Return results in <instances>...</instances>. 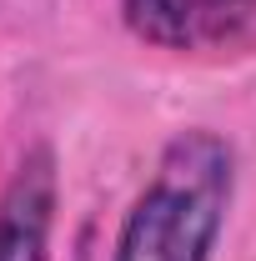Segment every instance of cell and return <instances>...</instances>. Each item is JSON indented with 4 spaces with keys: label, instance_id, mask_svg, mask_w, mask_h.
Masks as SVG:
<instances>
[{
    "label": "cell",
    "instance_id": "obj_1",
    "mask_svg": "<svg viewBox=\"0 0 256 261\" xmlns=\"http://www.w3.org/2000/svg\"><path fill=\"white\" fill-rule=\"evenodd\" d=\"M231 201V146L211 130H181L126 211L116 261H206Z\"/></svg>",
    "mask_w": 256,
    "mask_h": 261
},
{
    "label": "cell",
    "instance_id": "obj_2",
    "mask_svg": "<svg viewBox=\"0 0 256 261\" xmlns=\"http://www.w3.org/2000/svg\"><path fill=\"white\" fill-rule=\"evenodd\" d=\"M56 216V166L50 151H31L0 196V261H45Z\"/></svg>",
    "mask_w": 256,
    "mask_h": 261
},
{
    "label": "cell",
    "instance_id": "obj_3",
    "mask_svg": "<svg viewBox=\"0 0 256 261\" xmlns=\"http://www.w3.org/2000/svg\"><path fill=\"white\" fill-rule=\"evenodd\" d=\"M126 25L151 45L166 50H196L226 40L241 20V0H121Z\"/></svg>",
    "mask_w": 256,
    "mask_h": 261
}]
</instances>
